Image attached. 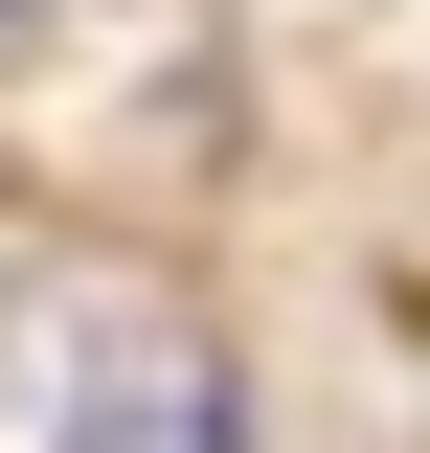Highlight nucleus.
Returning a JSON list of instances; mask_svg holds the SVG:
<instances>
[{"label":"nucleus","instance_id":"f257e3e1","mask_svg":"<svg viewBox=\"0 0 430 453\" xmlns=\"http://www.w3.org/2000/svg\"><path fill=\"white\" fill-rule=\"evenodd\" d=\"M68 453H250V431H227V386L159 340V363H113V386H91V431H68Z\"/></svg>","mask_w":430,"mask_h":453},{"label":"nucleus","instance_id":"f03ea898","mask_svg":"<svg viewBox=\"0 0 430 453\" xmlns=\"http://www.w3.org/2000/svg\"><path fill=\"white\" fill-rule=\"evenodd\" d=\"M0 46H23V0H0Z\"/></svg>","mask_w":430,"mask_h":453}]
</instances>
